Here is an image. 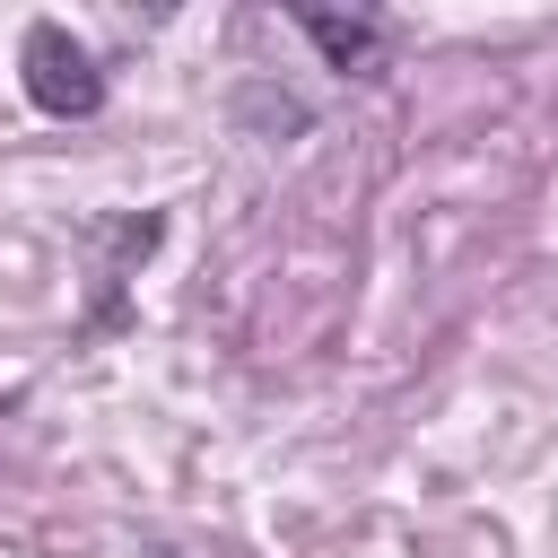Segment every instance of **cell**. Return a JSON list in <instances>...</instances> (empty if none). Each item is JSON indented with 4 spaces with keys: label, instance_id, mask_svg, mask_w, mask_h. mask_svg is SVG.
Returning a JSON list of instances; mask_svg holds the SVG:
<instances>
[{
    "label": "cell",
    "instance_id": "cell-1",
    "mask_svg": "<svg viewBox=\"0 0 558 558\" xmlns=\"http://www.w3.org/2000/svg\"><path fill=\"white\" fill-rule=\"evenodd\" d=\"M17 78H26V96H35L52 122H87V113L105 105V70H96V52H87L70 26H52V17L26 26V44H17Z\"/></svg>",
    "mask_w": 558,
    "mask_h": 558
},
{
    "label": "cell",
    "instance_id": "cell-2",
    "mask_svg": "<svg viewBox=\"0 0 558 558\" xmlns=\"http://www.w3.org/2000/svg\"><path fill=\"white\" fill-rule=\"evenodd\" d=\"M296 35L331 61V70H384V17H366V9H296Z\"/></svg>",
    "mask_w": 558,
    "mask_h": 558
}]
</instances>
